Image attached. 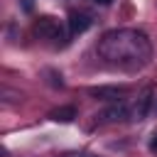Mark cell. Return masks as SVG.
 Returning a JSON list of instances; mask_svg holds the SVG:
<instances>
[{
  "mask_svg": "<svg viewBox=\"0 0 157 157\" xmlns=\"http://www.w3.org/2000/svg\"><path fill=\"white\" fill-rule=\"evenodd\" d=\"M96 52L105 64L118 66V69H128V71L142 69L152 59L150 37L140 29H132V27H120V29L105 32L98 39Z\"/></svg>",
  "mask_w": 157,
  "mask_h": 157,
  "instance_id": "obj_1",
  "label": "cell"
},
{
  "mask_svg": "<svg viewBox=\"0 0 157 157\" xmlns=\"http://www.w3.org/2000/svg\"><path fill=\"white\" fill-rule=\"evenodd\" d=\"M130 118V108L125 101H118V103H110L108 108L98 110L96 113V123H123Z\"/></svg>",
  "mask_w": 157,
  "mask_h": 157,
  "instance_id": "obj_2",
  "label": "cell"
},
{
  "mask_svg": "<svg viewBox=\"0 0 157 157\" xmlns=\"http://www.w3.org/2000/svg\"><path fill=\"white\" fill-rule=\"evenodd\" d=\"M86 93L93 96L96 101H110V103H118V101H123V98L130 93V88H128V86H91Z\"/></svg>",
  "mask_w": 157,
  "mask_h": 157,
  "instance_id": "obj_3",
  "label": "cell"
},
{
  "mask_svg": "<svg viewBox=\"0 0 157 157\" xmlns=\"http://www.w3.org/2000/svg\"><path fill=\"white\" fill-rule=\"evenodd\" d=\"M34 32L39 37H44V39H59L61 37V27H59V22L54 17H39L34 22Z\"/></svg>",
  "mask_w": 157,
  "mask_h": 157,
  "instance_id": "obj_4",
  "label": "cell"
},
{
  "mask_svg": "<svg viewBox=\"0 0 157 157\" xmlns=\"http://www.w3.org/2000/svg\"><path fill=\"white\" fill-rule=\"evenodd\" d=\"M91 25H93V17H91L88 12H71V15H69V32H71V34H81V32H86Z\"/></svg>",
  "mask_w": 157,
  "mask_h": 157,
  "instance_id": "obj_5",
  "label": "cell"
},
{
  "mask_svg": "<svg viewBox=\"0 0 157 157\" xmlns=\"http://www.w3.org/2000/svg\"><path fill=\"white\" fill-rule=\"evenodd\" d=\"M150 105H152V93H150V91H145V93L137 98L135 108H132V120H145V115H147Z\"/></svg>",
  "mask_w": 157,
  "mask_h": 157,
  "instance_id": "obj_6",
  "label": "cell"
},
{
  "mask_svg": "<svg viewBox=\"0 0 157 157\" xmlns=\"http://www.w3.org/2000/svg\"><path fill=\"white\" fill-rule=\"evenodd\" d=\"M49 118H52L54 123H71V120L76 118V108H74V105H61V108L52 110Z\"/></svg>",
  "mask_w": 157,
  "mask_h": 157,
  "instance_id": "obj_7",
  "label": "cell"
},
{
  "mask_svg": "<svg viewBox=\"0 0 157 157\" xmlns=\"http://www.w3.org/2000/svg\"><path fill=\"white\" fill-rule=\"evenodd\" d=\"M59 157H98V155L86 152V150H74V152H64V155H59Z\"/></svg>",
  "mask_w": 157,
  "mask_h": 157,
  "instance_id": "obj_8",
  "label": "cell"
},
{
  "mask_svg": "<svg viewBox=\"0 0 157 157\" xmlns=\"http://www.w3.org/2000/svg\"><path fill=\"white\" fill-rule=\"evenodd\" d=\"M150 152H155L157 155V130L152 132V137H150Z\"/></svg>",
  "mask_w": 157,
  "mask_h": 157,
  "instance_id": "obj_9",
  "label": "cell"
},
{
  "mask_svg": "<svg viewBox=\"0 0 157 157\" xmlns=\"http://www.w3.org/2000/svg\"><path fill=\"white\" fill-rule=\"evenodd\" d=\"M22 5H25V10H32V0H22Z\"/></svg>",
  "mask_w": 157,
  "mask_h": 157,
  "instance_id": "obj_10",
  "label": "cell"
},
{
  "mask_svg": "<svg viewBox=\"0 0 157 157\" xmlns=\"http://www.w3.org/2000/svg\"><path fill=\"white\" fill-rule=\"evenodd\" d=\"M96 2H98V5H110L113 0H96Z\"/></svg>",
  "mask_w": 157,
  "mask_h": 157,
  "instance_id": "obj_11",
  "label": "cell"
}]
</instances>
